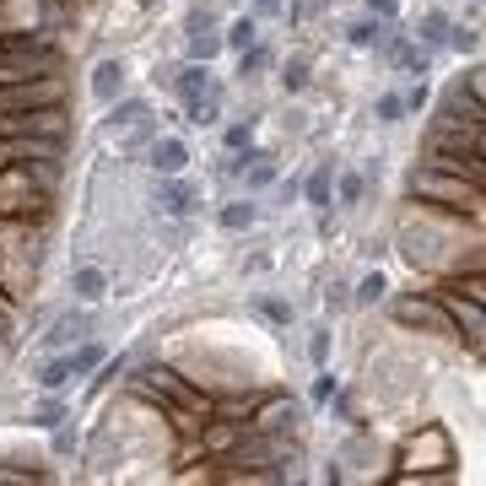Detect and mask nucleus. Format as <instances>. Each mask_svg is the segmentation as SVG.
<instances>
[{
    "instance_id": "obj_45",
    "label": "nucleus",
    "mask_w": 486,
    "mask_h": 486,
    "mask_svg": "<svg viewBox=\"0 0 486 486\" xmlns=\"http://www.w3.org/2000/svg\"><path fill=\"white\" fill-rule=\"evenodd\" d=\"M400 103H406V109H422V103H427V81H422V87H411V92H406Z\"/></svg>"
},
{
    "instance_id": "obj_23",
    "label": "nucleus",
    "mask_w": 486,
    "mask_h": 486,
    "mask_svg": "<svg viewBox=\"0 0 486 486\" xmlns=\"http://www.w3.org/2000/svg\"><path fill=\"white\" fill-rule=\"evenodd\" d=\"M65 363H70V378H76V373H98V363H103V346L81 341V346H70V352H65Z\"/></svg>"
},
{
    "instance_id": "obj_9",
    "label": "nucleus",
    "mask_w": 486,
    "mask_h": 486,
    "mask_svg": "<svg viewBox=\"0 0 486 486\" xmlns=\"http://www.w3.org/2000/svg\"><path fill=\"white\" fill-rule=\"evenodd\" d=\"M248 417H254V422H248V432H265V438H292V427L303 422V406H298L292 395H270V400H259Z\"/></svg>"
},
{
    "instance_id": "obj_22",
    "label": "nucleus",
    "mask_w": 486,
    "mask_h": 486,
    "mask_svg": "<svg viewBox=\"0 0 486 486\" xmlns=\"http://www.w3.org/2000/svg\"><path fill=\"white\" fill-rule=\"evenodd\" d=\"M248 44H259V16H238L227 33H222V49H248Z\"/></svg>"
},
{
    "instance_id": "obj_13",
    "label": "nucleus",
    "mask_w": 486,
    "mask_h": 486,
    "mask_svg": "<svg viewBox=\"0 0 486 486\" xmlns=\"http://www.w3.org/2000/svg\"><path fill=\"white\" fill-rule=\"evenodd\" d=\"M152 200H157V211H163V217H189V211H195V189L179 184V174H163V184H157V195H152Z\"/></svg>"
},
{
    "instance_id": "obj_32",
    "label": "nucleus",
    "mask_w": 486,
    "mask_h": 486,
    "mask_svg": "<svg viewBox=\"0 0 486 486\" xmlns=\"http://www.w3.org/2000/svg\"><path fill=\"white\" fill-rule=\"evenodd\" d=\"M281 87H287V92H303V87H308V60H303V55L281 65Z\"/></svg>"
},
{
    "instance_id": "obj_38",
    "label": "nucleus",
    "mask_w": 486,
    "mask_h": 486,
    "mask_svg": "<svg viewBox=\"0 0 486 486\" xmlns=\"http://www.w3.org/2000/svg\"><path fill=\"white\" fill-rule=\"evenodd\" d=\"M460 87H465V92H470V98H481V92H486V70H481V65H470V70H465V81H460Z\"/></svg>"
},
{
    "instance_id": "obj_35",
    "label": "nucleus",
    "mask_w": 486,
    "mask_h": 486,
    "mask_svg": "<svg viewBox=\"0 0 486 486\" xmlns=\"http://www.w3.org/2000/svg\"><path fill=\"white\" fill-rule=\"evenodd\" d=\"M27 481H49L44 470H11V465H0V486H27Z\"/></svg>"
},
{
    "instance_id": "obj_43",
    "label": "nucleus",
    "mask_w": 486,
    "mask_h": 486,
    "mask_svg": "<svg viewBox=\"0 0 486 486\" xmlns=\"http://www.w3.org/2000/svg\"><path fill=\"white\" fill-rule=\"evenodd\" d=\"M330 395H335V373H319L313 378V400H330Z\"/></svg>"
},
{
    "instance_id": "obj_40",
    "label": "nucleus",
    "mask_w": 486,
    "mask_h": 486,
    "mask_svg": "<svg viewBox=\"0 0 486 486\" xmlns=\"http://www.w3.org/2000/svg\"><path fill=\"white\" fill-rule=\"evenodd\" d=\"M308 357H313V363H324V357H330V330H313V341H308Z\"/></svg>"
},
{
    "instance_id": "obj_25",
    "label": "nucleus",
    "mask_w": 486,
    "mask_h": 486,
    "mask_svg": "<svg viewBox=\"0 0 486 486\" xmlns=\"http://www.w3.org/2000/svg\"><path fill=\"white\" fill-rule=\"evenodd\" d=\"M254 217H259V206H248V200H233V206H222V227H227V233H243V227H254Z\"/></svg>"
},
{
    "instance_id": "obj_21",
    "label": "nucleus",
    "mask_w": 486,
    "mask_h": 486,
    "mask_svg": "<svg viewBox=\"0 0 486 486\" xmlns=\"http://www.w3.org/2000/svg\"><path fill=\"white\" fill-rule=\"evenodd\" d=\"M206 87H211V70H206L200 60H189V65L179 70V76H174V92H179L184 103H189V98H200Z\"/></svg>"
},
{
    "instance_id": "obj_1",
    "label": "nucleus",
    "mask_w": 486,
    "mask_h": 486,
    "mask_svg": "<svg viewBox=\"0 0 486 486\" xmlns=\"http://www.w3.org/2000/svg\"><path fill=\"white\" fill-rule=\"evenodd\" d=\"M130 384H135V395L157 400V406H163L168 417H200V422H206V417L217 411V400H211V395H200V389H195V384L184 378L179 367L146 363L141 373H135V378H130Z\"/></svg>"
},
{
    "instance_id": "obj_31",
    "label": "nucleus",
    "mask_w": 486,
    "mask_h": 486,
    "mask_svg": "<svg viewBox=\"0 0 486 486\" xmlns=\"http://www.w3.org/2000/svg\"><path fill=\"white\" fill-rule=\"evenodd\" d=\"M384 292H389V281H384V270H373V276H363V287L352 292L357 303H384Z\"/></svg>"
},
{
    "instance_id": "obj_14",
    "label": "nucleus",
    "mask_w": 486,
    "mask_h": 486,
    "mask_svg": "<svg viewBox=\"0 0 486 486\" xmlns=\"http://www.w3.org/2000/svg\"><path fill=\"white\" fill-rule=\"evenodd\" d=\"M384 55L395 70H411V76H427V44H411V38H400V33H389L384 38Z\"/></svg>"
},
{
    "instance_id": "obj_17",
    "label": "nucleus",
    "mask_w": 486,
    "mask_h": 486,
    "mask_svg": "<svg viewBox=\"0 0 486 486\" xmlns=\"http://www.w3.org/2000/svg\"><path fill=\"white\" fill-rule=\"evenodd\" d=\"M70 287H76V298H81V303H98V298H109V276H103L98 265H81V270L70 276Z\"/></svg>"
},
{
    "instance_id": "obj_4",
    "label": "nucleus",
    "mask_w": 486,
    "mask_h": 486,
    "mask_svg": "<svg viewBox=\"0 0 486 486\" xmlns=\"http://www.w3.org/2000/svg\"><path fill=\"white\" fill-rule=\"evenodd\" d=\"M427 168L438 174H454L465 184H486V168H481V135H427Z\"/></svg>"
},
{
    "instance_id": "obj_41",
    "label": "nucleus",
    "mask_w": 486,
    "mask_h": 486,
    "mask_svg": "<svg viewBox=\"0 0 486 486\" xmlns=\"http://www.w3.org/2000/svg\"><path fill=\"white\" fill-rule=\"evenodd\" d=\"M70 449H76V427L55 422V454H70Z\"/></svg>"
},
{
    "instance_id": "obj_44",
    "label": "nucleus",
    "mask_w": 486,
    "mask_h": 486,
    "mask_svg": "<svg viewBox=\"0 0 486 486\" xmlns=\"http://www.w3.org/2000/svg\"><path fill=\"white\" fill-rule=\"evenodd\" d=\"M346 303H352V292H346V287H330V298H324V308L335 313V308H346Z\"/></svg>"
},
{
    "instance_id": "obj_24",
    "label": "nucleus",
    "mask_w": 486,
    "mask_h": 486,
    "mask_svg": "<svg viewBox=\"0 0 486 486\" xmlns=\"http://www.w3.org/2000/svg\"><path fill=\"white\" fill-rule=\"evenodd\" d=\"M346 38H352L357 49H373V44H384L389 33H384V22H378V16H367V22H352V27H346Z\"/></svg>"
},
{
    "instance_id": "obj_28",
    "label": "nucleus",
    "mask_w": 486,
    "mask_h": 486,
    "mask_svg": "<svg viewBox=\"0 0 486 486\" xmlns=\"http://www.w3.org/2000/svg\"><path fill=\"white\" fill-rule=\"evenodd\" d=\"M146 120V98H124L114 103V114H109V130H120V124H141Z\"/></svg>"
},
{
    "instance_id": "obj_27",
    "label": "nucleus",
    "mask_w": 486,
    "mask_h": 486,
    "mask_svg": "<svg viewBox=\"0 0 486 486\" xmlns=\"http://www.w3.org/2000/svg\"><path fill=\"white\" fill-rule=\"evenodd\" d=\"M363 189H367L363 174H341V179H330V195H341V206H357V200H363Z\"/></svg>"
},
{
    "instance_id": "obj_12",
    "label": "nucleus",
    "mask_w": 486,
    "mask_h": 486,
    "mask_svg": "<svg viewBox=\"0 0 486 486\" xmlns=\"http://www.w3.org/2000/svg\"><path fill=\"white\" fill-rule=\"evenodd\" d=\"M146 163L157 168V179H163V174H184V163H189V146H184L179 135H157V141L146 146Z\"/></svg>"
},
{
    "instance_id": "obj_33",
    "label": "nucleus",
    "mask_w": 486,
    "mask_h": 486,
    "mask_svg": "<svg viewBox=\"0 0 486 486\" xmlns=\"http://www.w3.org/2000/svg\"><path fill=\"white\" fill-rule=\"evenodd\" d=\"M449 44H454L460 55H476V49H481V33H476V27H449Z\"/></svg>"
},
{
    "instance_id": "obj_2",
    "label": "nucleus",
    "mask_w": 486,
    "mask_h": 486,
    "mask_svg": "<svg viewBox=\"0 0 486 486\" xmlns=\"http://www.w3.org/2000/svg\"><path fill=\"white\" fill-rule=\"evenodd\" d=\"M411 195L422 200L427 211H449V217H465V222H476L481 227V184H465L454 179V174H438V168H417L411 174Z\"/></svg>"
},
{
    "instance_id": "obj_30",
    "label": "nucleus",
    "mask_w": 486,
    "mask_h": 486,
    "mask_svg": "<svg viewBox=\"0 0 486 486\" xmlns=\"http://www.w3.org/2000/svg\"><path fill=\"white\" fill-rule=\"evenodd\" d=\"M417 33H422V44H443V38H449V16H443V11H427Z\"/></svg>"
},
{
    "instance_id": "obj_10",
    "label": "nucleus",
    "mask_w": 486,
    "mask_h": 486,
    "mask_svg": "<svg viewBox=\"0 0 486 486\" xmlns=\"http://www.w3.org/2000/svg\"><path fill=\"white\" fill-rule=\"evenodd\" d=\"M395 319L406 330H427V335H454L449 313L438 308V298H395Z\"/></svg>"
},
{
    "instance_id": "obj_19",
    "label": "nucleus",
    "mask_w": 486,
    "mask_h": 486,
    "mask_svg": "<svg viewBox=\"0 0 486 486\" xmlns=\"http://www.w3.org/2000/svg\"><path fill=\"white\" fill-rule=\"evenodd\" d=\"M124 87V65L120 60H103L98 70H92V98H103V103H114Z\"/></svg>"
},
{
    "instance_id": "obj_37",
    "label": "nucleus",
    "mask_w": 486,
    "mask_h": 486,
    "mask_svg": "<svg viewBox=\"0 0 486 486\" xmlns=\"http://www.w3.org/2000/svg\"><path fill=\"white\" fill-rule=\"evenodd\" d=\"M400 114H406V103H400L395 92H384V98H378V120H384V124H395Z\"/></svg>"
},
{
    "instance_id": "obj_15",
    "label": "nucleus",
    "mask_w": 486,
    "mask_h": 486,
    "mask_svg": "<svg viewBox=\"0 0 486 486\" xmlns=\"http://www.w3.org/2000/svg\"><path fill=\"white\" fill-rule=\"evenodd\" d=\"M189 55L200 65H211L222 55V33L211 27V16H189Z\"/></svg>"
},
{
    "instance_id": "obj_8",
    "label": "nucleus",
    "mask_w": 486,
    "mask_h": 486,
    "mask_svg": "<svg viewBox=\"0 0 486 486\" xmlns=\"http://www.w3.org/2000/svg\"><path fill=\"white\" fill-rule=\"evenodd\" d=\"M44 103H65L60 76H33V81L0 87V114H22V109H44Z\"/></svg>"
},
{
    "instance_id": "obj_7",
    "label": "nucleus",
    "mask_w": 486,
    "mask_h": 486,
    "mask_svg": "<svg viewBox=\"0 0 486 486\" xmlns=\"http://www.w3.org/2000/svg\"><path fill=\"white\" fill-rule=\"evenodd\" d=\"M33 76H60L55 44H38V49H0V87H11V81H33Z\"/></svg>"
},
{
    "instance_id": "obj_18",
    "label": "nucleus",
    "mask_w": 486,
    "mask_h": 486,
    "mask_svg": "<svg viewBox=\"0 0 486 486\" xmlns=\"http://www.w3.org/2000/svg\"><path fill=\"white\" fill-rule=\"evenodd\" d=\"M87 330H92V319H87V313H60V319H55V330H49L44 341H49V346H76Z\"/></svg>"
},
{
    "instance_id": "obj_29",
    "label": "nucleus",
    "mask_w": 486,
    "mask_h": 486,
    "mask_svg": "<svg viewBox=\"0 0 486 486\" xmlns=\"http://www.w3.org/2000/svg\"><path fill=\"white\" fill-rule=\"evenodd\" d=\"M38 384H44V389H65V384H70V363H65V357L44 363L38 367Z\"/></svg>"
},
{
    "instance_id": "obj_20",
    "label": "nucleus",
    "mask_w": 486,
    "mask_h": 486,
    "mask_svg": "<svg viewBox=\"0 0 486 486\" xmlns=\"http://www.w3.org/2000/svg\"><path fill=\"white\" fill-rule=\"evenodd\" d=\"M184 109H189V124H217V114H222V87L211 81V87H206L200 98H189Z\"/></svg>"
},
{
    "instance_id": "obj_26",
    "label": "nucleus",
    "mask_w": 486,
    "mask_h": 486,
    "mask_svg": "<svg viewBox=\"0 0 486 486\" xmlns=\"http://www.w3.org/2000/svg\"><path fill=\"white\" fill-rule=\"evenodd\" d=\"M330 179H335V168H330V163H324V168H319V174H313V179L303 184L308 206H319V211H324V206H330Z\"/></svg>"
},
{
    "instance_id": "obj_46",
    "label": "nucleus",
    "mask_w": 486,
    "mask_h": 486,
    "mask_svg": "<svg viewBox=\"0 0 486 486\" xmlns=\"http://www.w3.org/2000/svg\"><path fill=\"white\" fill-rule=\"evenodd\" d=\"M319 5H324V0H292V16H313Z\"/></svg>"
},
{
    "instance_id": "obj_11",
    "label": "nucleus",
    "mask_w": 486,
    "mask_h": 486,
    "mask_svg": "<svg viewBox=\"0 0 486 486\" xmlns=\"http://www.w3.org/2000/svg\"><path fill=\"white\" fill-rule=\"evenodd\" d=\"M0 152H5V163H49L65 152V135H11V141H0Z\"/></svg>"
},
{
    "instance_id": "obj_39",
    "label": "nucleus",
    "mask_w": 486,
    "mask_h": 486,
    "mask_svg": "<svg viewBox=\"0 0 486 486\" xmlns=\"http://www.w3.org/2000/svg\"><path fill=\"white\" fill-rule=\"evenodd\" d=\"M248 130H254V124H227V135H222L227 152H243V146H248Z\"/></svg>"
},
{
    "instance_id": "obj_48",
    "label": "nucleus",
    "mask_w": 486,
    "mask_h": 486,
    "mask_svg": "<svg viewBox=\"0 0 486 486\" xmlns=\"http://www.w3.org/2000/svg\"><path fill=\"white\" fill-rule=\"evenodd\" d=\"M281 11V0H254V16H276Z\"/></svg>"
},
{
    "instance_id": "obj_16",
    "label": "nucleus",
    "mask_w": 486,
    "mask_h": 486,
    "mask_svg": "<svg viewBox=\"0 0 486 486\" xmlns=\"http://www.w3.org/2000/svg\"><path fill=\"white\" fill-rule=\"evenodd\" d=\"M238 174L248 189H270L276 184V157L270 152H248V157H238Z\"/></svg>"
},
{
    "instance_id": "obj_36",
    "label": "nucleus",
    "mask_w": 486,
    "mask_h": 486,
    "mask_svg": "<svg viewBox=\"0 0 486 486\" xmlns=\"http://www.w3.org/2000/svg\"><path fill=\"white\" fill-rule=\"evenodd\" d=\"M265 65H270V55H265L259 44H248V49H243V65H238V76H254V70H265Z\"/></svg>"
},
{
    "instance_id": "obj_5",
    "label": "nucleus",
    "mask_w": 486,
    "mask_h": 486,
    "mask_svg": "<svg viewBox=\"0 0 486 486\" xmlns=\"http://www.w3.org/2000/svg\"><path fill=\"white\" fill-rule=\"evenodd\" d=\"M432 298H438V308L449 313L454 335H460V341L470 346V357H481V335H486V313H481V303H476V298H465V292L454 287V276H449V281H443V287H438Z\"/></svg>"
},
{
    "instance_id": "obj_34",
    "label": "nucleus",
    "mask_w": 486,
    "mask_h": 486,
    "mask_svg": "<svg viewBox=\"0 0 486 486\" xmlns=\"http://www.w3.org/2000/svg\"><path fill=\"white\" fill-rule=\"evenodd\" d=\"M33 422L38 427H55V422H65V406L55 400V389H49V400H38V411H33Z\"/></svg>"
},
{
    "instance_id": "obj_47",
    "label": "nucleus",
    "mask_w": 486,
    "mask_h": 486,
    "mask_svg": "<svg viewBox=\"0 0 486 486\" xmlns=\"http://www.w3.org/2000/svg\"><path fill=\"white\" fill-rule=\"evenodd\" d=\"M259 313H265V319H292V313H287V303H259Z\"/></svg>"
},
{
    "instance_id": "obj_6",
    "label": "nucleus",
    "mask_w": 486,
    "mask_h": 486,
    "mask_svg": "<svg viewBox=\"0 0 486 486\" xmlns=\"http://www.w3.org/2000/svg\"><path fill=\"white\" fill-rule=\"evenodd\" d=\"M481 120H486L481 98H470L465 87H454V92L438 103V114H432V130H438V135H481Z\"/></svg>"
},
{
    "instance_id": "obj_3",
    "label": "nucleus",
    "mask_w": 486,
    "mask_h": 486,
    "mask_svg": "<svg viewBox=\"0 0 486 486\" xmlns=\"http://www.w3.org/2000/svg\"><path fill=\"white\" fill-rule=\"evenodd\" d=\"M395 465H406L400 470V481H449V465H454V438L443 432V427L432 422L422 432H411L406 443H400V454H395Z\"/></svg>"
},
{
    "instance_id": "obj_42",
    "label": "nucleus",
    "mask_w": 486,
    "mask_h": 486,
    "mask_svg": "<svg viewBox=\"0 0 486 486\" xmlns=\"http://www.w3.org/2000/svg\"><path fill=\"white\" fill-rule=\"evenodd\" d=\"M367 11H373L378 22H389V16H400V0H367Z\"/></svg>"
}]
</instances>
